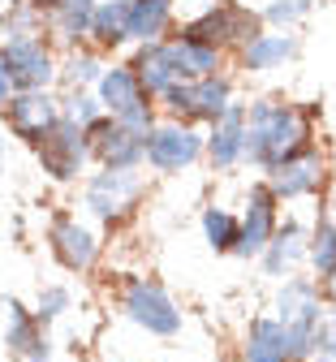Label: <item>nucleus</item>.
Segmentation results:
<instances>
[{
	"mask_svg": "<svg viewBox=\"0 0 336 362\" xmlns=\"http://www.w3.org/2000/svg\"><path fill=\"white\" fill-rule=\"evenodd\" d=\"M298 151H306V121L289 104H272V100L255 104L246 117V134H242V156L272 168Z\"/></svg>",
	"mask_w": 336,
	"mask_h": 362,
	"instance_id": "1",
	"label": "nucleus"
},
{
	"mask_svg": "<svg viewBox=\"0 0 336 362\" xmlns=\"http://www.w3.org/2000/svg\"><path fill=\"white\" fill-rule=\"evenodd\" d=\"M276 310L284 337H289V358H311L319 332V289L311 281H289L276 298Z\"/></svg>",
	"mask_w": 336,
	"mask_h": 362,
	"instance_id": "2",
	"label": "nucleus"
},
{
	"mask_svg": "<svg viewBox=\"0 0 336 362\" xmlns=\"http://www.w3.org/2000/svg\"><path fill=\"white\" fill-rule=\"evenodd\" d=\"M203 156V139L190 125H164V129H147L142 139V160L160 173H177L185 164H195Z\"/></svg>",
	"mask_w": 336,
	"mask_h": 362,
	"instance_id": "3",
	"label": "nucleus"
},
{
	"mask_svg": "<svg viewBox=\"0 0 336 362\" xmlns=\"http://www.w3.org/2000/svg\"><path fill=\"white\" fill-rule=\"evenodd\" d=\"M125 315L138 324V328H147L156 337H177L181 332V310L168 302V293L151 281H134L129 293H125Z\"/></svg>",
	"mask_w": 336,
	"mask_h": 362,
	"instance_id": "4",
	"label": "nucleus"
},
{
	"mask_svg": "<svg viewBox=\"0 0 336 362\" xmlns=\"http://www.w3.org/2000/svg\"><path fill=\"white\" fill-rule=\"evenodd\" d=\"M0 61H5V74H9L13 90H43L52 82V57H47V48L35 35L9 39L5 48H0Z\"/></svg>",
	"mask_w": 336,
	"mask_h": 362,
	"instance_id": "5",
	"label": "nucleus"
},
{
	"mask_svg": "<svg viewBox=\"0 0 336 362\" xmlns=\"http://www.w3.org/2000/svg\"><path fill=\"white\" fill-rule=\"evenodd\" d=\"M86 151H91V147H86V129L74 125V121H57L52 129H47V139L39 143V160H43V168L52 173V177H61V181H69V177L82 173Z\"/></svg>",
	"mask_w": 336,
	"mask_h": 362,
	"instance_id": "6",
	"label": "nucleus"
},
{
	"mask_svg": "<svg viewBox=\"0 0 336 362\" xmlns=\"http://www.w3.org/2000/svg\"><path fill=\"white\" fill-rule=\"evenodd\" d=\"M164 100H168L173 112H185L190 121H216V117L228 108V82L216 78V74H207V78H199V82H185V86L173 82V86L164 90Z\"/></svg>",
	"mask_w": 336,
	"mask_h": 362,
	"instance_id": "7",
	"label": "nucleus"
},
{
	"mask_svg": "<svg viewBox=\"0 0 336 362\" xmlns=\"http://www.w3.org/2000/svg\"><path fill=\"white\" fill-rule=\"evenodd\" d=\"M142 139L147 134H134V129L117 125V117L112 121L100 117V121L86 125V147L104 160V168H134L142 160Z\"/></svg>",
	"mask_w": 336,
	"mask_h": 362,
	"instance_id": "8",
	"label": "nucleus"
},
{
	"mask_svg": "<svg viewBox=\"0 0 336 362\" xmlns=\"http://www.w3.org/2000/svg\"><path fill=\"white\" fill-rule=\"evenodd\" d=\"M5 117H9V129L26 143H43L47 129H52L61 117H57V104L43 95V90H18V95L5 100Z\"/></svg>",
	"mask_w": 336,
	"mask_h": 362,
	"instance_id": "9",
	"label": "nucleus"
},
{
	"mask_svg": "<svg viewBox=\"0 0 336 362\" xmlns=\"http://www.w3.org/2000/svg\"><path fill=\"white\" fill-rule=\"evenodd\" d=\"M237 246H233V255H242V259H250V255H263V246L272 242V233H276V194L267 190V186H255L250 190V203H246V216L237 220Z\"/></svg>",
	"mask_w": 336,
	"mask_h": 362,
	"instance_id": "10",
	"label": "nucleus"
},
{
	"mask_svg": "<svg viewBox=\"0 0 336 362\" xmlns=\"http://www.w3.org/2000/svg\"><path fill=\"white\" fill-rule=\"evenodd\" d=\"M267 190L276 199H302V194H315L319 190V156L315 151H298L289 160L272 164V181Z\"/></svg>",
	"mask_w": 336,
	"mask_h": 362,
	"instance_id": "11",
	"label": "nucleus"
},
{
	"mask_svg": "<svg viewBox=\"0 0 336 362\" xmlns=\"http://www.w3.org/2000/svg\"><path fill=\"white\" fill-rule=\"evenodd\" d=\"M134 194H138V177L129 168H104L100 177L91 181V190H86V207L95 216L112 220V211H121Z\"/></svg>",
	"mask_w": 336,
	"mask_h": 362,
	"instance_id": "12",
	"label": "nucleus"
},
{
	"mask_svg": "<svg viewBox=\"0 0 336 362\" xmlns=\"http://www.w3.org/2000/svg\"><path fill=\"white\" fill-rule=\"evenodd\" d=\"M242 134H246V108L242 104H228L212 121V139H207V151H212L216 168H228V164L242 160Z\"/></svg>",
	"mask_w": 336,
	"mask_h": 362,
	"instance_id": "13",
	"label": "nucleus"
},
{
	"mask_svg": "<svg viewBox=\"0 0 336 362\" xmlns=\"http://www.w3.org/2000/svg\"><path fill=\"white\" fill-rule=\"evenodd\" d=\"M129 69H134V78H138V90H142V95H164V90L177 82V61H173V48H168V43H147Z\"/></svg>",
	"mask_w": 336,
	"mask_h": 362,
	"instance_id": "14",
	"label": "nucleus"
},
{
	"mask_svg": "<svg viewBox=\"0 0 336 362\" xmlns=\"http://www.w3.org/2000/svg\"><path fill=\"white\" fill-rule=\"evenodd\" d=\"M52 250H57V259L69 272H86L95 263V238L82 229V224H74V220H57L52 224Z\"/></svg>",
	"mask_w": 336,
	"mask_h": 362,
	"instance_id": "15",
	"label": "nucleus"
},
{
	"mask_svg": "<svg viewBox=\"0 0 336 362\" xmlns=\"http://www.w3.org/2000/svg\"><path fill=\"white\" fill-rule=\"evenodd\" d=\"M173 0H129V22H125V39H142L156 43L168 26Z\"/></svg>",
	"mask_w": 336,
	"mask_h": 362,
	"instance_id": "16",
	"label": "nucleus"
},
{
	"mask_svg": "<svg viewBox=\"0 0 336 362\" xmlns=\"http://www.w3.org/2000/svg\"><path fill=\"white\" fill-rule=\"evenodd\" d=\"M246 362H289V337L280 320H255L246 337Z\"/></svg>",
	"mask_w": 336,
	"mask_h": 362,
	"instance_id": "17",
	"label": "nucleus"
},
{
	"mask_svg": "<svg viewBox=\"0 0 336 362\" xmlns=\"http://www.w3.org/2000/svg\"><path fill=\"white\" fill-rule=\"evenodd\" d=\"M168 48H173V61H177V78H207L220 65V48H212V43L177 39V43H168Z\"/></svg>",
	"mask_w": 336,
	"mask_h": 362,
	"instance_id": "18",
	"label": "nucleus"
},
{
	"mask_svg": "<svg viewBox=\"0 0 336 362\" xmlns=\"http://www.w3.org/2000/svg\"><path fill=\"white\" fill-rule=\"evenodd\" d=\"M302 250H306V246H302V224H298V220H284V229L272 233V242L263 246V255H267V272H272V276L289 272V267L298 263Z\"/></svg>",
	"mask_w": 336,
	"mask_h": 362,
	"instance_id": "19",
	"label": "nucleus"
},
{
	"mask_svg": "<svg viewBox=\"0 0 336 362\" xmlns=\"http://www.w3.org/2000/svg\"><path fill=\"white\" fill-rule=\"evenodd\" d=\"M134 100H142L134 69H104V74H100V108H108V112L117 117V112L129 108Z\"/></svg>",
	"mask_w": 336,
	"mask_h": 362,
	"instance_id": "20",
	"label": "nucleus"
},
{
	"mask_svg": "<svg viewBox=\"0 0 336 362\" xmlns=\"http://www.w3.org/2000/svg\"><path fill=\"white\" fill-rule=\"evenodd\" d=\"M294 52H298L294 35H255L246 43V69H272V65H280Z\"/></svg>",
	"mask_w": 336,
	"mask_h": 362,
	"instance_id": "21",
	"label": "nucleus"
},
{
	"mask_svg": "<svg viewBox=\"0 0 336 362\" xmlns=\"http://www.w3.org/2000/svg\"><path fill=\"white\" fill-rule=\"evenodd\" d=\"M125 22H129V0H112V5H100V9H91V30L104 43V48H112V43L125 39Z\"/></svg>",
	"mask_w": 336,
	"mask_h": 362,
	"instance_id": "22",
	"label": "nucleus"
},
{
	"mask_svg": "<svg viewBox=\"0 0 336 362\" xmlns=\"http://www.w3.org/2000/svg\"><path fill=\"white\" fill-rule=\"evenodd\" d=\"M35 341H39V320H35V315H30L22 302L9 298V328H5V345H9V354L26 358Z\"/></svg>",
	"mask_w": 336,
	"mask_h": 362,
	"instance_id": "23",
	"label": "nucleus"
},
{
	"mask_svg": "<svg viewBox=\"0 0 336 362\" xmlns=\"http://www.w3.org/2000/svg\"><path fill=\"white\" fill-rule=\"evenodd\" d=\"M203 233H207V242L216 246V250H233L237 246V216H228V211H220V207H212L207 216H203Z\"/></svg>",
	"mask_w": 336,
	"mask_h": 362,
	"instance_id": "24",
	"label": "nucleus"
},
{
	"mask_svg": "<svg viewBox=\"0 0 336 362\" xmlns=\"http://www.w3.org/2000/svg\"><path fill=\"white\" fill-rule=\"evenodd\" d=\"M311 259L319 267V276H332V272H336V224H319V238L311 246Z\"/></svg>",
	"mask_w": 336,
	"mask_h": 362,
	"instance_id": "25",
	"label": "nucleus"
},
{
	"mask_svg": "<svg viewBox=\"0 0 336 362\" xmlns=\"http://www.w3.org/2000/svg\"><path fill=\"white\" fill-rule=\"evenodd\" d=\"M306 13H311V0H272L263 18L276 26H289V22H302Z\"/></svg>",
	"mask_w": 336,
	"mask_h": 362,
	"instance_id": "26",
	"label": "nucleus"
},
{
	"mask_svg": "<svg viewBox=\"0 0 336 362\" xmlns=\"http://www.w3.org/2000/svg\"><path fill=\"white\" fill-rule=\"evenodd\" d=\"M65 310H69V289L52 285V289H43V293H39V310H35V320H39V324H47V320H57V315H65Z\"/></svg>",
	"mask_w": 336,
	"mask_h": 362,
	"instance_id": "27",
	"label": "nucleus"
},
{
	"mask_svg": "<svg viewBox=\"0 0 336 362\" xmlns=\"http://www.w3.org/2000/svg\"><path fill=\"white\" fill-rule=\"evenodd\" d=\"M117 125H125V129H134V134H147V129H151V104H147V100H134L129 108L117 112Z\"/></svg>",
	"mask_w": 336,
	"mask_h": 362,
	"instance_id": "28",
	"label": "nucleus"
},
{
	"mask_svg": "<svg viewBox=\"0 0 336 362\" xmlns=\"http://www.w3.org/2000/svg\"><path fill=\"white\" fill-rule=\"evenodd\" d=\"M65 121H74V125H91V121H100V104H95V100H86V95H74L69 100V117Z\"/></svg>",
	"mask_w": 336,
	"mask_h": 362,
	"instance_id": "29",
	"label": "nucleus"
},
{
	"mask_svg": "<svg viewBox=\"0 0 336 362\" xmlns=\"http://www.w3.org/2000/svg\"><path fill=\"white\" fill-rule=\"evenodd\" d=\"M100 61H95V57H74L69 61V82H100Z\"/></svg>",
	"mask_w": 336,
	"mask_h": 362,
	"instance_id": "30",
	"label": "nucleus"
},
{
	"mask_svg": "<svg viewBox=\"0 0 336 362\" xmlns=\"http://www.w3.org/2000/svg\"><path fill=\"white\" fill-rule=\"evenodd\" d=\"M315 349L328 354V358H336V315H328V320L319 324V332H315Z\"/></svg>",
	"mask_w": 336,
	"mask_h": 362,
	"instance_id": "31",
	"label": "nucleus"
},
{
	"mask_svg": "<svg viewBox=\"0 0 336 362\" xmlns=\"http://www.w3.org/2000/svg\"><path fill=\"white\" fill-rule=\"evenodd\" d=\"M47 358H52V345H47V337H39V341L30 345V354H26L22 362H47Z\"/></svg>",
	"mask_w": 336,
	"mask_h": 362,
	"instance_id": "32",
	"label": "nucleus"
},
{
	"mask_svg": "<svg viewBox=\"0 0 336 362\" xmlns=\"http://www.w3.org/2000/svg\"><path fill=\"white\" fill-rule=\"evenodd\" d=\"M61 9H74V13H91L95 9V0H57Z\"/></svg>",
	"mask_w": 336,
	"mask_h": 362,
	"instance_id": "33",
	"label": "nucleus"
},
{
	"mask_svg": "<svg viewBox=\"0 0 336 362\" xmlns=\"http://www.w3.org/2000/svg\"><path fill=\"white\" fill-rule=\"evenodd\" d=\"M9 95H13V82H9V74H5V61H0V108H5Z\"/></svg>",
	"mask_w": 336,
	"mask_h": 362,
	"instance_id": "34",
	"label": "nucleus"
},
{
	"mask_svg": "<svg viewBox=\"0 0 336 362\" xmlns=\"http://www.w3.org/2000/svg\"><path fill=\"white\" fill-rule=\"evenodd\" d=\"M328 281V293H332V302H336V272H332V276H323Z\"/></svg>",
	"mask_w": 336,
	"mask_h": 362,
	"instance_id": "35",
	"label": "nucleus"
},
{
	"mask_svg": "<svg viewBox=\"0 0 336 362\" xmlns=\"http://www.w3.org/2000/svg\"><path fill=\"white\" fill-rule=\"evenodd\" d=\"M319 362H336V358H328V354H319Z\"/></svg>",
	"mask_w": 336,
	"mask_h": 362,
	"instance_id": "36",
	"label": "nucleus"
}]
</instances>
